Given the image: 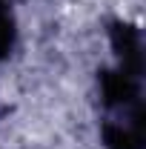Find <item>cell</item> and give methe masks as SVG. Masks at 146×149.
I'll list each match as a JSON object with an SVG mask.
<instances>
[{
  "label": "cell",
  "instance_id": "cell-1",
  "mask_svg": "<svg viewBox=\"0 0 146 149\" xmlns=\"http://www.w3.org/2000/svg\"><path fill=\"white\" fill-rule=\"evenodd\" d=\"M115 66L97 72L100 97V141L106 149L146 146V100H143V37L126 20L109 23Z\"/></svg>",
  "mask_w": 146,
  "mask_h": 149
},
{
  "label": "cell",
  "instance_id": "cell-2",
  "mask_svg": "<svg viewBox=\"0 0 146 149\" xmlns=\"http://www.w3.org/2000/svg\"><path fill=\"white\" fill-rule=\"evenodd\" d=\"M17 43V17H15V9L9 0H0V60L12 55Z\"/></svg>",
  "mask_w": 146,
  "mask_h": 149
}]
</instances>
